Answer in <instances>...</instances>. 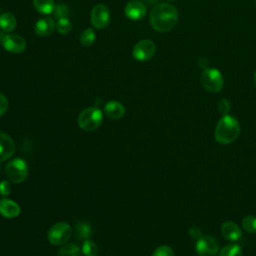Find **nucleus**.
<instances>
[{
    "mask_svg": "<svg viewBox=\"0 0 256 256\" xmlns=\"http://www.w3.org/2000/svg\"><path fill=\"white\" fill-rule=\"evenodd\" d=\"M152 28L158 32L170 31L178 21L177 9L168 3H161L152 8L149 16Z\"/></svg>",
    "mask_w": 256,
    "mask_h": 256,
    "instance_id": "f257e3e1",
    "label": "nucleus"
},
{
    "mask_svg": "<svg viewBox=\"0 0 256 256\" xmlns=\"http://www.w3.org/2000/svg\"><path fill=\"white\" fill-rule=\"evenodd\" d=\"M240 134V125L236 118L231 115H223L218 121L214 137L215 140L223 145L234 142Z\"/></svg>",
    "mask_w": 256,
    "mask_h": 256,
    "instance_id": "f03ea898",
    "label": "nucleus"
},
{
    "mask_svg": "<svg viewBox=\"0 0 256 256\" xmlns=\"http://www.w3.org/2000/svg\"><path fill=\"white\" fill-rule=\"evenodd\" d=\"M103 121V113L102 111L96 107H88L84 109L78 117V124L80 128L84 131L90 132L94 131L100 127Z\"/></svg>",
    "mask_w": 256,
    "mask_h": 256,
    "instance_id": "7ed1b4c3",
    "label": "nucleus"
},
{
    "mask_svg": "<svg viewBox=\"0 0 256 256\" xmlns=\"http://www.w3.org/2000/svg\"><path fill=\"white\" fill-rule=\"evenodd\" d=\"M202 87L210 93H218L224 86V78L221 72L216 68H206L200 75Z\"/></svg>",
    "mask_w": 256,
    "mask_h": 256,
    "instance_id": "20e7f679",
    "label": "nucleus"
},
{
    "mask_svg": "<svg viewBox=\"0 0 256 256\" xmlns=\"http://www.w3.org/2000/svg\"><path fill=\"white\" fill-rule=\"evenodd\" d=\"M5 171L7 178L13 183H21L28 176L27 163L21 158H15L8 162Z\"/></svg>",
    "mask_w": 256,
    "mask_h": 256,
    "instance_id": "39448f33",
    "label": "nucleus"
},
{
    "mask_svg": "<svg viewBox=\"0 0 256 256\" xmlns=\"http://www.w3.org/2000/svg\"><path fill=\"white\" fill-rule=\"evenodd\" d=\"M72 234L71 226L66 222H58L50 227L47 233L48 240L53 245L65 244Z\"/></svg>",
    "mask_w": 256,
    "mask_h": 256,
    "instance_id": "423d86ee",
    "label": "nucleus"
},
{
    "mask_svg": "<svg viewBox=\"0 0 256 256\" xmlns=\"http://www.w3.org/2000/svg\"><path fill=\"white\" fill-rule=\"evenodd\" d=\"M156 51V47L153 41L149 39H143L136 43V45L133 48L132 54L133 57L140 61V62H145L150 60Z\"/></svg>",
    "mask_w": 256,
    "mask_h": 256,
    "instance_id": "0eeeda50",
    "label": "nucleus"
},
{
    "mask_svg": "<svg viewBox=\"0 0 256 256\" xmlns=\"http://www.w3.org/2000/svg\"><path fill=\"white\" fill-rule=\"evenodd\" d=\"M92 25L97 29H103L108 26L110 21L109 9L104 4H97L93 7L90 17Z\"/></svg>",
    "mask_w": 256,
    "mask_h": 256,
    "instance_id": "6e6552de",
    "label": "nucleus"
},
{
    "mask_svg": "<svg viewBox=\"0 0 256 256\" xmlns=\"http://www.w3.org/2000/svg\"><path fill=\"white\" fill-rule=\"evenodd\" d=\"M199 256H215L218 253L219 245L216 239L211 236H202L195 246Z\"/></svg>",
    "mask_w": 256,
    "mask_h": 256,
    "instance_id": "1a4fd4ad",
    "label": "nucleus"
},
{
    "mask_svg": "<svg viewBox=\"0 0 256 256\" xmlns=\"http://www.w3.org/2000/svg\"><path fill=\"white\" fill-rule=\"evenodd\" d=\"M2 45L8 52L13 54L22 53L26 48L25 40L21 36L13 33L6 34L2 38Z\"/></svg>",
    "mask_w": 256,
    "mask_h": 256,
    "instance_id": "9d476101",
    "label": "nucleus"
},
{
    "mask_svg": "<svg viewBox=\"0 0 256 256\" xmlns=\"http://www.w3.org/2000/svg\"><path fill=\"white\" fill-rule=\"evenodd\" d=\"M146 6L138 0H132L128 2L124 8V13L127 16V18L137 21L144 18L146 15Z\"/></svg>",
    "mask_w": 256,
    "mask_h": 256,
    "instance_id": "9b49d317",
    "label": "nucleus"
},
{
    "mask_svg": "<svg viewBox=\"0 0 256 256\" xmlns=\"http://www.w3.org/2000/svg\"><path fill=\"white\" fill-rule=\"evenodd\" d=\"M15 151V143L6 133L0 131V162L9 159Z\"/></svg>",
    "mask_w": 256,
    "mask_h": 256,
    "instance_id": "f8f14e48",
    "label": "nucleus"
},
{
    "mask_svg": "<svg viewBox=\"0 0 256 256\" xmlns=\"http://www.w3.org/2000/svg\"><path fill=\"white\" fill-rule=\"evenodd\" d=\"M56 28V23L51 17H42L40 18L34 26V31L39 36H48L53 33Z\"/></svg>",
    "mask_w": 256,
    "mask_h": 256,
    "instance_id": "ddd939ff",
    "label": "nucleus"
},
{
    "mask_svg": "<svg viewBox=\"0 0 256 256\" xmlns=\"http://www.w3.org/2000/svg\"><path fill=\"white\" fill-rule=\"evenodd\" d=\"M19 205L10 199H0V214L6 218H15L20 214Z\"/></svg>",
    "mask_w": 256,
    "mask_h": 256,
    "instance_id": "4468645a",
    "label": "nucleus"
},
{
    "mask_svg": "<svg viewBox=\"0 0 256 256\" xmlns=\"http://www.w3.org/2000/svg\"><path fill=\"white\" fill-rule=\"evenodd\" d=\"M221 233L228 241H237L241 237V230L239 226L232 221H227L222 224Z\"/></svg>",
    "mask_w": 256,
    "mask_h": 256,
    "instance_id": "2eb2a0df",
    "label": "nucleus"
},
{
    "mask_svg": "<svg viewBox=\"0 0 256 256\" xmlns=\"http://www.w3.org/2000/svg\"><path fill=\"white\" fill-rule=\"evenodd\" d=\"M104 112L111 119H120L125 114V108L120 102L112 100L105 104Z\"/></svg>",
    "mask_w": 256,
    "mask_h": 256,
    "instance_id": "dca6fc26",
    "label": "nucleus"
},
{
    "mask_svg": "<svg viewBox=\"0 0 256 256\" xmlns=\"http://www.w3.org/2000/svg\"><path fill=\"white\" fill-rule=\"evenodd\" d=\"M17 25L15 16L11 13H3L0 16V28L5 32H12Z\"/></svg>",
    "mask_w": 256,
    "mask_h": 256,
    "instance_id": "f3484780",
    "label": "nucleus"
},
{
    "mask_svg": "<svg viewBox=\"0 0 256 256\" xmlns=\"http://www.w3.org/2000/svg\"><path fill=\"white\" fill-rule=\"evenodd\" d=\"M34 8L44 15L51 14L55 9V3L53 0H33Z\"/></svg>",
    "mask_w": 256,
    "mask_h": 256,
    "instance_id": "a211bd4d",
    "label": "nucleus"
},
{
    "mask_svg": "<svg viewBox=\"0 0 256 256\" xmlns=\"http://www.w3.org/2000/svg\"><path fill=\"white\" fill-rule=\"evenodd\" d=\"M91 233H92V229L88 223L80 221L75 224V235L79 240L88 239Z\"/></svg>",
    "mask_w": 256,
    "mask_h": 256,
    "instance_id": "6ab92c4d",
    "label": "nucleus"
},
{
    "mask_svg": "<svg viewBox=\"0 0 256 256\" xmlns=\"http://www.w3.org/2000/svg\"><path fill=\"white\" fill-rule=\"evenodd\" d=\"M57 256H82V251L77 245L71 243L62 246Z\"/></svg>",
    "mask_w": 256,
    "mask_h": 256,
    "instance_id": "aec40b11",
    "label": "nucleus"
},
{
    "mask_svg": "<svg viewBox=\"0 0 256 256\" xmlns=\"http://www.w3.org/2000/svg\"><path fill=\"white\" fill-rule=\"evenodd\" d=\"M95 40H96V34L92 28H88L80 34V43L85 47L91 46L95 42Z\"/></svg>",
    "mask_w": 256,
    "mask_h": 256,
    "instance_id": "412c9836",
    "label": "nucleus"
},
{
    "mask_svg": "<svg viewBox=\"0 0 256 256\" xmlns=\"http://www.w3.org/2000/svg\"><path fill=\"white\" fill-rule=\"evenodd\" d=\"M219 256H243V254L238 244H228L221 249Z\"/></svg>",
    "mask_w": 256,
    "mask_h": 256,
    "instance_id": "4be33fe9",
    "label": "nucleus"
},
{
    "mask_svg": "<svg viewBox=\"0 0 256 256\" xmlns=\"http://www.w3.org/2000/svg\"><path fill=\"white\" fill-rule=\"evenodd\" d=\"M81 251L85 256H97L98 246L95 244V242H93L89 239H86L83 242Z\"/></svg>",
    "mask_w": 256,
    "mask_h": 256,
    "instance_id": "5701e85b",
    "label": "nucleus"
},
{
    "mask_svg": "<svg viewBox=\"0 0 256 256\" xmlns=\"http://www.w3.org/2000/svg\"><path fill=\"white\" fill-rule=\"evenodd\" d=\"M71 29H72V23L67 17L58 19L56 23V30L58 31V33L67 34L71 31Z\"/></svg>",
    "mask_w": 256,
    "mask_h": 256,
    "instance_id": "b1692460",
    "label": "nucleus"
},
{
    "mask_svg": "<svg viewBox=\"0 0 256 256\" xmlns=\"http://www.w3.org/2000/svg\"><path fill=\"white\" fill-rule=\"evenodd\" d=\"M242 227L249 233H256V217L246 216L242 220Z\"/></svg>",
    "mask_w": 256,
    "mask_h": 256,
    "instance_id": "393cba45",
    "label": "nucleus"
},
{
    "mask_svg": "<svg viewBox=\"0 0 256 256\" xmlns=\"http://www.w3.org/2000/svg\"><path fill=\"white\" fill-rule=\"evenodd\" d=\"M53 13H54V16L57 19L66 18L69 14V9L65 4H58L57 6H55V9H54Z\"/></svg>",
    "mask_w": 256,
    "mask_h": 256,
    "instance_id": "a878e982",
    "label": "nucleus"
},
{
    "mask_svg": "<svg viewBox=\"0 0 256 256\" xmlns=\"http://www.w3.org/2000/svg\"><path fill=\"white\" fill-rule=\"evenodd\" d=\"M152 256H174V252L171 247L162 245L154 250Z\"/></svg>",
    "mask_w": 256,
    "mask_h": 256,
    "instance_id": "bb28decb",
    "label": "nucleus"
},
{
    "mask_svg": "<svg viewBox=\"0 0 256 256\" xmlns=\"http://www.w3.org/2000/svg\"><path fill=\"white\" fill-rule=\"evenodd\" d=\"M218 110L219 112L222 114V115H228L229 112L231 111V102L226 99V98H223L221 99L219 102H218Z\"/></svg>",
    "mask_w": 256,
    "mask_h": 256,
    "instance_id": "cd10ccee",
    "label": "nucleus"
},
{
    "mask_svg": "<svg viewBox=\"0 0 256 256\" xmlns=\"http://www.w3.org/2000/svg\"><path fill=\"white\" fill-rule=\"evenodd\" d=\"M11 193V186H10V183L9 181H2L0 183V194L2 196H8L9 194Z\"/></svg>",
    "mask_w": 256,
    "mask_h": 256,
    "instance_id": "c85d7f7f",
    "label": "nucleus"
},
{
    "mask_svg": "<svg viewBox=\"0 0 256 256\" xmlns=\"http://www.w3.org/2000/svg\"><path fill=\"white\" fill-rule=\"evenodd\" d=\"M189 236H190L192 239L198 241V240L203 236V234H202V231L200 230V228H198V227H196V226H193V227H191L190 230H189Z\"/></svg>",
    "mask_w": 256,
    "mask_h": 256,
    "instance_id": "c756f323",
    "label": "nucleus"
},
{
    "mask_svg": "<svg viewBox=\"0 0 256 256\" xmlns=\"http://www.w3.org/2000/svg\"><path fill=\"white\" fill-rule=\"evenodd\" d=\"M8 109V100L6 96L0 93V116H2Z\"/></svg>",
    "mask_w": 256,
    "mask_h": 256,
    "instance_id": "7c9ffc66",
    "label": "nucleus"
},
{
    "mask_svg": "<svg viewBox=\"0 0 256 256\" xmlns=\"http://www.w3.org/2000/svg\"><path fill=\"white\" fill-rule=\"evenodd\" d=\"M198 65H199V67L203 68V70H204V69L208 68V65H209V61H208L206 58L202 57V58H200V59L198 60Z\"/></svg>",
    "mask_w": 256,
    "mask_h": 256,
    "instance_id": "2f4dec72",
    "label": "nucleus"
},
{
    "mask_svg": "<svg viewBox=\"0 0 256 256\" xmlns=\"http://www.w3.org/2000/svg\"><path fill=\"white\" fill-rule=\"evenodd\" d=\"M253 81H254V85H255V87H256V71H255L254 76H253Z\"/></svg>",
    "mask_w": 256,
    "mask_h": 256,
    "instance_id": "473e14b6",
    "label": "nucleus"
},
{
    "mask_svg": "<svg viewBox=\"0 0 256 256\" xmlns=\"http://www.w3.org/2000/svg\"><path fill=\"white\" fill-rule=\"evenodd\" d=\"M167 1H174V0H167Z\"/></svg>",
    "mask_w": 256,
    "mask_h": 256,
    "instance_id": "72a5a7b5",
    "label": "nucleus"
},
{
    "mask_svg": "<svg viewBox=\"0 0 256 256\" xmlns=\"http://www.w3.org/2000/svg\"><path fill=\"white\" fill-rule=\"evenodd\" d=\"M0 168H1V166H0Z\"/></svg>",
    "mask_w": 256,
    "mask_h": 256,
    "instance_id": "f704fd0d",
    "label": "nucleus"
},
{
    "mask_svg": "<svg viewBox=\"0 0 256 256\" xmlns=\"http://www.w3.org/2000/svg\"><path fill=\"white\" fill-rule=\"evenodd\" d=\"M255 4H256V3H255Z\"/></svg>",
    "mask_w": 256,
    "mask_h": 256,
    "instance_id": "c9c22d12",
    "label": "nucleus"
}]
</instances>
